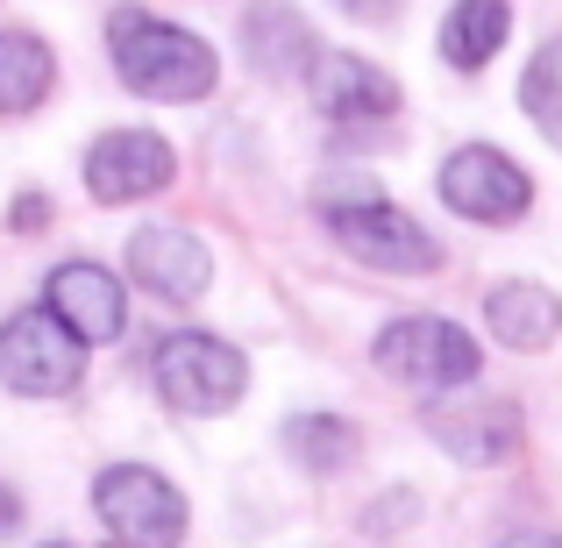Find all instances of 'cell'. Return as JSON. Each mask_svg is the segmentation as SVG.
<instances>
[{
    "mask_svg": "<svg viewBox=\"0 0 562 548\" xmlns=\"http://www.w3.org/2000/svg\"><path fill=\"white\" fill-rule=\"evenodd\" d=\"M108 57H114L128 93L171 100V108L206 100L221 79V57L206 51V36H192L179 22H157L150 8H114L108 14Z\"/></svg>",
    "mask_w": 562,
    "mask_h": 548,
    "instance_id": "obj_1",
    "label": "cell"
},
{
    "mask_svg": "<svg viewBox=\"0 0 562 548\" xmlns=\"http://www.w3.org/2000/svg\"><path fill=\"white\" fill-rule=\"evenodd\" d=\"M150 378H157V399L171 413H228L249 392L243 349H228L221 335H200V328L165 335L157 357H150Z\"/></svg>",
    "mask_w": 562,
    "mask_h": 548,
    "instance_id": "obj_2",
    "label": "cell"
},
{
    "mask_svg": "<svg viewBox=\"0 0 562 548\" xmlns=\"http://www.w3.org/2000/svg\"><path fill=\"white\" fill-rule=\"evenodd\" d=\"M93 513L122 548H179L186 541V499L150 463H108L93 478Z\"/></svg>",
    "mask_w": 562,
    "mask_h": 548,
    "instance_id": "obj_3",
    "label": "cell"
},
{
    "mask_svg": "<svg viewBox=\"0 0 562 548\" xmlns=\"http://www.w3.org/2000/svg\"><path fill=\"white\" fill-rule=\"evenodd\" d=\"M86 378V343L50 314V306H29V314L0 321V384L22 399H65Z\"/></svg>",
    "mask_w": 562,
    "mask_h": 548,
    "instance_id": "obj_4",
    "label": "cell"
},
{
    "mask_svg": "<svg viewBox=\"0 0 562 548\" xmlns=\"http://www.w3.org/2000/svg\"><path fill=\"white\" fill-rule=\"evenodd\" d=\"M378 370L398 384H420V392H456V384L477 378V343H470L456 321L441 314H406L378 335Z\"/></svg>",
    "mask_w": 562,
    "mask_h": 548,
    "instance_id": "obj_5",
    "label": "cell"
},
{
    "mask_svg": "<svg viewBox=\"0 0 562 548\" xmlns=\"http://www.w3.org/2000/svg\"><path fill=\"white\" fill-rule=\"evenodd\" d=\"M328 228H335V243L357 264H371V271H398V278L441 271V243L413 214H398L392 200H342V206H328Z\"/></svg>",
    "mask_w": 562,
    "mask_h": 548,
    "instance_id": "obj_6",
    "label": "cell"
},
{
    "mask_svg": "<svg viewBox=\"0 0 562 548\" xmlns=\"http://www.w3.org/2000/svg\"><path fill=\"white\" fill-rule=\"evenodd\" d=\"M179 179V150H171L157 128H108V136L86 150V192L100 206H128L150 200Z\"/></svg>",
    "mask_w": 562,
    "mask_h": 548,
    "instance_id": "obj_7",
    "label": "cell"
},
{
    "mask_svg": "<svg viewBox=\"0 0 562 548\" xmlns=\"http://www.w3.org/2000/svg\"><path fill=\"white\" fill-rule=\"evenodd\" d=\"M441 200H449L463 221L513 228V221L535 206V179H527L513 157H498V150H484V143H470V150H456L449 165H441Z\"/></svg>",
    "mask_w": 562,
    "mask_h": 548,
    "instance_id": "obj_8",
    "label": "cell"
},
{
    "mask_svg": "<svg viewBox=\"0 0 562 548\" xmlns=\"http://www.w3.org/2000/svg\"><path fill=\"white\" fill-rule=\"evenodd\" d=\"M43 306H50L57 321H65L79 343H114V335L128 328V292L122 278L108 271V264H57L50 286H43Z\"/></svg>",
    "mask_w": 562,
    "mask_h": 548,
    "instance_id": "obj_9",
    "label": "cell"
},
{
    "mask_svg": "<svg viewBox=\"0 0 562 548\" xmlns=\"http://www.w3.org/2000/svg\"><path fill=\"white\" fill-rule=\"evenodd\" d=\"M128 271H136L143 292H157V300L186 306L206 292V278H214V257H206V243L192 228H171V221H157V228H136L128 235Z\"/></svg>",
    "mask_w": 562,
    "mask_h": 548,
    "instance_id": "obj_10",
    "label": "cell"
},
{
    "mask_svg": "<svg viewBox=\"0 0 562 548\" xmlns=\"http://www.w3.org/2000/svg\"><path fill=\"white\" fill-rule=\"evenodd\" d=\"M306 93H314V108L328 114V122H378V114L398 108L392 71H378L371 57H349V51H314Z\"/></svg>",
    "mask_w": 562,
    "mask_h": 548,
    "instance_id": "obj_11",
    "label": "cell"
},
{
    "mask_svg": "<svg viewBox=\"0 0 562 548\" xmlns=\"http://www.w3.org/2000/svg\"><path fill=\"white\" fill-rule=\"evenodd\" d=\"M427 435L456 456V463H506L520 449V406L513 399H463V406H435Z\"/></svg>",
    "mask_w": 562,
    "mask_h": 548,
    "instance_id": "obj_12",
    "label": "cell"
},
{
    "mask_svg": "<svg viewBox=\"0 0 562 548\" xmlns=\"http://www.w3.org/2000/svg\"><path fill=\"white\" fill-rule=\"evenodd\" d=\"M243 57L263 79H292V71L314 65V29L292 0H249L243 14Z\"/></svg>",
    "mask_w": 562,
    "mask_h": 548,
    "instance_id": "obj_13",
    "label": "cell"
},
{
    "mask_svg": "<svg viewBox=\"0 0 562 548\" xmlns=\"http://www.w3.org/2000/svg\"><path fill=\"white\" fill-rule=\"evenodd\" d=\"M484 321H492V335L506 349H520V357H535V349H549L562 335V300L549 286H498L492 300H484Z\"/></svg>",
    "mask_w": 562,
    "mask_h": 548,
    "instance_id": "obj_14",
    "label": "cell"
},
{
    "mask_svg": "<svg viewBox=\"0 0 562 548\" xmlns=\"http://www.w3.org/2000/svg\"><path fill=\"white\" fill-rule=\"evenodd\" d=\"M506 36H513L506 0H456V8L441 14V57H449L456 71H484L506 51Z\"/></svg>",
    "mask_w": 562,
    "mask_h": 548,
    "instance_id": "obj_15",
    "label": "cell"
},
{
    "mask_svg": "<svg viewBox=\"0 0 562 548\" xmlns=\"http://www.w3.org/2000/svg\"><path fill=\"white\" fill-rule=\"evenodd\" d=\"M57 86V57L43 36L29 29H0V114H29L43 108Z\"/></svg>",
    "mask_w": 562,
    "mask_h": 548,
    "instance_id": "obj_16",
    "label": "cell"
},
{
    "mask_svg": "<svg viewBox=\"0 0 562 548\" xmlns=\"http://www.w3.org/2000/svg\"><path fill=\"white\" fill-rule=\"evenodd\" d=\"M285 449L300 456L314 478H335V470L357 463V427H349L342 413H300V421H285Z\"/></svg>",
    "mask_w": 562,
    "mask_h": 548,
    "instance_id": "obj_17",
    "label": "cell"
},
{
    "mask_svg": "<svg viewBox=\"0 0 562 548\" xmlns=\"http://www.w3.org/2000/svg\"><path fill=\"white\" fill-rule=\"evenodd\" d=\"M520 108H527V122L562 150V36L535 51V65H527V79H520Z\"/></svg>",
    "mask_w": 562,
    "mask_h": 548,
    "instance_id": "obj_18",
    "label": "cell"
},
{
    "mask_svg": "<svg viewBox=\"0 0 562 548\" xmlns=\"http://www.w3.org/2000/svg\"><path fill=\"white\" fill-rule=\"evenodd\" d=\"M335 8H342L349 22H392V14L406 8V0H335Z\"/></svg>",
    "mask_w": 562,
    "mask_h": 548,
    "instance_id": "obj_19",
    "label": "cell"
},
{
    "mask_svg": "<svg viewBox=\"0 0 562 548\" xmlns=\"http://www.w3.org/2000/svg\"><path fill=\"white\" fill-rule=\"evenodd\" d=\"M43 221H50V200H43V192H22V200H14V228H22V235H36Z\"/></svg>",
    "mask_w": 562,
    "mask_h": 548,
    "instance_id": "obj_20",
    "label": "cell"
},
{
    "mask_svg": "<svg viewBox=\"0 0 562 548\" xmlns=\"http://www.w3.org/2000/svg\"><path fill=\"white\" fill-rule=\"evenodd\" d=\"M14 527H22V499L0 484V535H14Z\"/></svg>",
    "mask_w": 562,
    "mask_h": 548,
    "instance_id": "obj_21",
    "label": "cell"
},
{
    "mask_svg": "<svg viewBox=\"0 0 562 548\" xmlns=\"http://www.w3.org/2000/svg\"><path fill=\"white\" fill-rule=\"evenodd\" d=\"M498 548H562V535H506Z\"/></svg>",
    "mask_w": 562,
    "mask_h": 548,
    "instance_id": "obj_22",
    "label": "cell"
},
{
    "mask_svg": "<svg viewBox=\"0 0 562 548\" xmlns=\"http://www.w3.org/2000/svg\"><path fill=\"white\" fill-rule=\"evenodd\" d=\"M43 548H65V541H43Z\"/></svg>",
    "mask_w": 562,
    "mask_h": 548,
    "instance_id": "obj_23",
    "label": "cell"
},
{
    "mask_svg": "<svg viewBox=\"0 0 562 548\" xmlns=\"http://www.w3.org/2000/svg\"><path fill=\"white\" fill-rule=\"evenodd\" d=\"M114 548H122V541H114Z\"/></svg>",
    "mask_w": 562,
    "mask_h": 548,
    "instance_id": "obj_24",
    "label": "cell"
}]
</instances>
